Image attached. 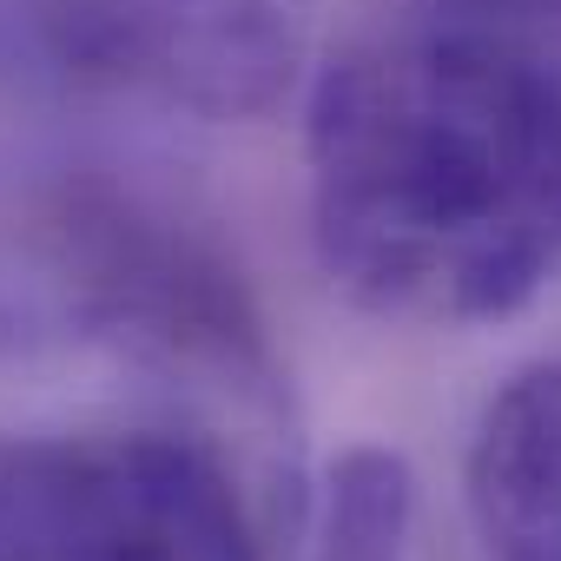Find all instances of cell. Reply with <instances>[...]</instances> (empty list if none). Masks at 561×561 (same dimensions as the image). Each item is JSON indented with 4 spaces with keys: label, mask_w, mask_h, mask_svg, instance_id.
<instances>
[{
    "label": "cell",
    "mask_w": 561,
    "mask_h": 561,
    "mask_svg": "<svg viewBox=\"0 0 561 561\" xmlns=\"http://www.w3.org/2000/svg\"><path fill=\"white\" fill-rule=\"evenodd\" d=\"M305 211L370 318L476 331L561 277V73L495 27L370 34L305 80Z\"/></svg>",
    "instance_id": "6da1fadb"
},
{
    "label": "cell",
    "mask_w": 561,
    "mask_h": 561,
    "mask_svg": "<svg viewBox=\"0 0 561 561\" xmlns=\"http://www.w3.org/2000/svg\"><path fill=\"white\" fill-rule=\"evenodd\" d=\"M305 502L198 416L0 436V561H271Z\"/></svg>",
    "instance_id": "7a4b0ae2"
},
{
    "label": "cell",
    "mask_w": 561,
    "mask_h": 561,
    "mask_svg": "<svg viewBox=\"0 0 561 561\" xmlns=\"http://www.w3.org/2000/svg\"><path fill=\"white\" fill-rule=\"evenodd\" d=\"M41 47L87 93L244 126L311 80V0H41Z\"/></svg>",
    "instance_id": "3957f363"
},
{
    "label": "cell",
    "mask_w": 561,
    "mask_h": 561,
    "mask_svg": "<svg viewBox=\"0 0 561 561\" xmlns=\"http://www.w3.org/2000/svg\"><path fill=\"white\" fill-rule=\"evenodd\" d=\"M462 508L482 561H561V357L522 364L482 403Z\"/></svg>",
    "instance_id": "277c9868"
},
{
    "label": "cell",
    "mask_w": 561,
    "mask_h": 561,
    "mask_svg": "<svg viewBox=\"0 0 561 561\" xmlns=\"http://www.w3.org/2000/svg\"><path fill=\"white\" fill-rule=\"evenodd\" d=\"M416 482L397 449H344L324 489L318 561H410Z\"/></svg>",
    "instance_id": "5b68a950"
}]
</instances>
